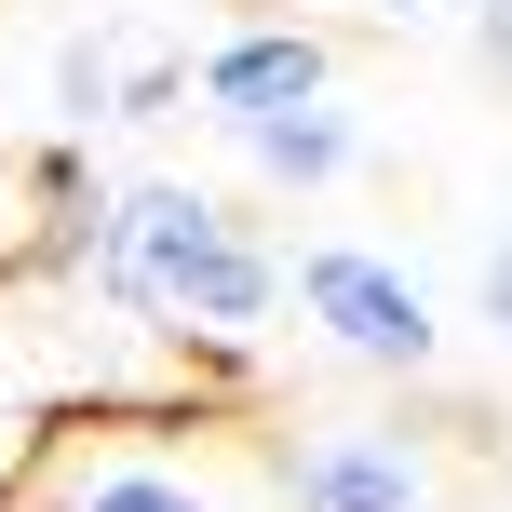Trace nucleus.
I'll use <instances>...</instances> for the list:
<instances>
[{
    "instance_id": "1",
    "label": "nucleus",
    "mask_w": 512,
    "mask_h": 512,
    "mask_svg": "<svg viewBox=\"0 0 512 512\" xmlns=\"http://www.w3.org/2000/svg\"><path fill=\"white\" fill-rule=\"evenodd\" d=\"M14 512H283L270 432L230 405H81L27 445Z\"/></svg>"
},
{
    "instance_id": "2",
    "label": "nucleus",
    "mask_w": 512,
    "mask_h": 512,
    "mask_svg": "<svg viewBox=\"0 0 512 512\" xmlns=\"http://www.w3.org/2000/svg\"><path fill=\"white\" fill-rule=\"evenodd\" d=\"M283 297H297L310 337H324L337 364H364V378H432V351H445L418 270H391V256H364V243H297L283 256Z\"/></svg>"
},
{
    "instance_id": "3",
    "label": "nucleus",
    "mask_w": 512,
    "mask_h": 512,
    "mask_svg": "<svg viewBox=\"0 0 512 512\" xmlns=\"http://www.w3.org/2000/svg\"><path fill=\"white\" fill-rule=\"evenodd\" d=\"M283 512H432V445L405 418H297L270 445Z\"/></svg>"
},
{
    "instance_id": "4",
    "label": "nucleus",
    "mask_w": 512,
    "mask_h": 512,
    "mask_svg": "<svg viewBox=\"0 0 512 512\" xmlns=\"http://www.w3.org/2000/svg\"><path fill=\"white\" fill-rule=\"evenodd\" d=\"M337 81L324 27H230V41H203V68H189V95L216 108V122H256V108H310Z\"/></svg>"
},
{
    "instance_id": "5",
    "label": "nucleus",
    "mask_w": 512,
    "mask_h": 512,
    "mask_svg": "<svg viewBox=\"0 0 512 512\" xmlns=\"http://www.w3.org/2000/svg\"><path fill=\"white\" fill-rule=\"evenodd\" d=\"M270 310H283V256L230 216V230L189 256V283H176V310H162V337H189V351H243Z\"/></svg>"
},
{
    "instance_id": "6",
    "label": "nucleus",
    "mask_w": 512,
    "mask_h": 512,
    "mask_svg": "<svg viewBox=\"0 0 512 512\" xmlns=\"http://www.w3.org/2000/svg\"><path fill=\"white\" fill-rule=\"evenodd\" d=\"M230 135H243V162H256L270 189H337V176L364 162L351 108H324V95H310V108H256V122H230Z\"/></svg>"
},
{
    "instance_id": "7",
    "label": "nucleus",
    "mask_w": 512,
    "mask_h": 512,
    "mask_svg": "<svg viewBox=\"0 0 512 512\" xmlns=\"http://www.w3.org/2000/svg\"><path fill=\"white\" fill-rule=\"evenodd\" d=\"M54 108H68V122H122V68H108V41H68V54H54Z\"/></svg>"
},
{
    "instance_id": "8",
    "label": "nucleus",
    "mask_w": 512,
    "mask_h": 512,
    "mask_svg": "<svg viewBox=\"0 0 512 512\" xmlns=\"http://www.w3.org/2000/svg\"><path fill=\"white\" fill-rule=\"evenodd\" d=\"M176 95H189V54H135L122 68V122H162Z\"/></svg>"
},
{
    "instance_id": "9",
    "label": "nucleus",
    "mask_w": 512,
    "mask_h": 512,
    "mask_svg": "<svg viewBox=\"0 0 512 512\" xmlns=\"http://www.w3.org/2000/svg\"><path fill=\"white\" fill-rule=\"evenodd\" d=\"M472 310H486V324L512 337V243H486V270H472Z\"/></svg>"
},
{
    "instance_id": "10",
    "label": "nucleus",
    "mask_w": 512,
    "mask_h": 512,
    "mask_svg": "<svg viewBox=\"0 0 512 512\" xmlns=\"http://www.w3.org/2000/svg\"><path fill=\"white\" fill-rule=\"evenodd\" d=\"M472 54H486V68L512 81V0H472Z\"/></svg>"
},
{
    "instance_id": "11",
    "label": "nucleus",
    "mask_w": 512,
    "mask_h": 512,
    "mask_svg": "<svg viewBox=\"0 0 512 512\" xmlns=\"http://www.w3.org/2000/svg\"><path fill=\"white\" fill-rule=\"evenodd\" d=\"M364 14H418V0H364Z\"/></svg>"
},
{
    "instance_id": "12",
    "label": "nucleus",
    "mask_w": 512,
    "mask_h": 512,
    "mask_svg": "<svg viewBox=\"0 0 512 512\" xmlns=\"http://www.w3.org/2000/svg\"><path fill=\"white\" fill-rule=\"evenodd\" d=\"M0 512H14V486H0Z\"/></svg>"
}]
</instances>
